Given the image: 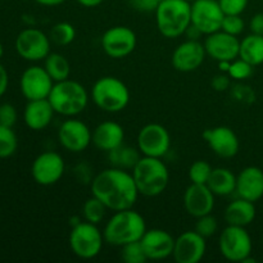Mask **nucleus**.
Returning <instances> with one entry per match:
<instances>
[{
  "label": "nucleus",
  "instance_id": "obj_1",
  "mask_svg": "<svg viewBox=\"0 0 263 263\" xmlns=\"http://www.w3.org/2000/svg\"><path fill=\"white\" fill-rule=\"evenodd\" d=\"M91 193L113 212L133 208L139 197L133 174L127 170L110 167L95 175Z\"/></svg>",
  "mask_w": 263,
  "mask_h": 263
},
{
  "label": "nucleus",
  "instance_id": "obj_2",
  "mask_svg": "<svg viewBox=\"0 0 263 263\" xmlns=\"http://www.w3.org/2000/svg\"><path fill=\"white\" fill-rule=\"evenodd\" d=\"M146 230L148 229L143 216L133 208H128L115 212L105 223L103 235L105 243L121 248L128 243L141 240Z\"/></svg>",
  "mask_w": 263,
  "mask_h": 263
},
{
  "label": "nucleus",
  "instance_id": "obj_3",
  "mask_svg": "<svg viewBox=\"0 0 263 263\" xmlns=\"http://www.w3.org/2000/svg\"><path fill=\"white\" fill-rule=\"evenodd\" d=\"M139 194L144 197H158L166 190L170 182V172L161 158L141 157L133 171Z\"/></svg>",
  "mask_w": 263,
  "mask_h": 263
},
{
  "label": "nucleus",
  "instance_id": "obj_4",
  "mask_svg": "<svg viewBox=\"0 0 263 263\" xmlns=\"http://www.w3.org/2000/svg\"><path fill=\"white\" fill-rule=\"evenodd\" d=\"M157 28L167 39L180 37L192 25V3L163 0L156 9Z\"/></svg>",
  "mask_w": 263,
  "mask_h": 263
},
{
  "label": "nucleus",
  "instance_id": "obj_5",
  "mask_svg": "<svg viewBox=\"0 0 263 263\" xmlns=\"http://www.w3.org/2000/svg\"><path fill=\"white\" fill-rule=\"evenodd\" d=\"M48 100L55 113L64 117H76L87 107L89 94L84 85L68 79L54 82Z\"/></svg>",
  "mask_w": 263,
  "mask_h": 263
},
{
  "label": "nucleus",
  "instance_id": "obj_6",
  "mask_svg": "<svg viewBox=\"0 0 263 263\" xmlns=\"http://www.w3.org/2000/svg\"><path fill=\"white\" fill-rule=\"evenodd\" d=\"M91 99L99 109L108 113H118L130 103V91L120 79L104 76L92 86Z\"/></svg>",
  "mask_w": 263,
  "mask_h": 263
},
{
  "label": "nucleus",
  "instance_id": "obj_7",
  "mask_svg": "<svg viewBox=\"0 0 263 263\" xmlns=\"http://www.w3.org/2000/svg\"><path fill=\"white\" fill-rule=\"evenodd\" d=\"M104 241V235L98 225L87 221L73 226L69 233V248L81 259H92L99 256Z\"/></svg>",
  "mask_w": 263,
  "mask_h": 263
},
{
  "label": "nucleus",
  "instance_id": "obj_8",
  "mask_svg": "<svg viewBox=\"0 0 263 263\" xmlns=\"http://www.w3.org/2000/svg\"><path fill=\"white\" fill-rule=\"evenodd\" d=\"M218 249L221 256L228 261L243 263L251 257L253 244L246 228L228 225L220 234Z\"/></svg>",
  "mask_w": 263,
  "mask_h": 263
},
{
  "label": "nucleus",
  "instance_id": "obj_9",
  "mask_svg": "<svg viewBox=\"0 0 263 263\" xmlns=\"http://www.w3.org/2000/svg\"><path fill=\"white\" fill-rule=\"evenodd\" d=\"M136 145L141 156L162 158L171 148V136L164 126L159 123H148L139 131Z\"/></svg>",
  "mask_w": 263,
  "mask_h": 263
},
{
  "label": "nucleus",
  "instance_id": "obj_10",
  "mask_svg": "<svg viewBox=\"0 0 263 263\" xmlns=\"http://www.w3.org/2000/svg\"><path fill=\"white\" fill-rule=\"evenodd\" d=\"M15 50L26 61H44L50 54V37L39 28H25L15 39Z\"/></svg>",
  "mask_w": 263,
  "mask_h": 263
},
{
  "label": "nucleus",
  "instance_id": "obj_11",
  "mask_svg": "<svg viewBox=\"0 0 263 263\" xmlns=\"http://www.w3.org/2000/svg\"><path fill=\"white\" fill-rule=\"evenodd\" d=\"M66 163L63 157L57 152H44L39 154L31 166V175L36 184L50 186L63 177Z\"/></svg>",
  "mask_w": 263,
  "mask_h": 263
},
{
  "label": "nucleus",
  "instance_id": "obj_12",
  "mask_svg": "<svg viewBox=\"0 0 263 263\" xmlns=\"http://www.w3.org/2000/svg\"><path fill=\"white\" fill-rule=\"evenodd\" d=\"M136 43V33L127 26H115L108 28L100 40L104 53L113 59H121L130 55L135 50Z\"/></svg>",
  "mask_w": 263,
  "mask_h": 263
},
{
  "label": "nucleus",
  "instance_id": "obj_13",
  "mask_svg": "<svg viewBox=\"0 0 263 263\" xmlns=\"http://www.w3.org/2000/svg\"><path fill=\"white\" fill-rule=\"evenodd\" d=\"M225 13L218 0H195L192 3V25L199 28L203 35H211L221 30Z\"/></svg>",
  "mask_w": 263,
  "mask_h": 263
},
{
  "label": "nucleus",
  "instance_id": "obj_14",
  "mask_svg": "<svg viewBox=\"0 0 263 263\" xmlns=\"http://www.w3.org/2000/svg\"><path fill=\"white\" fill-rule=\"evenodd\" d=\"M91 131L81 120L68 117L58 130L59 144L71 153H81L91 144Z\"/></svg>",
  "mask_w": 263,
  "mask_h": 263
},
{
  "label": "nucleus",
  "instance_id": "obj_15",
  "mask_svg": "<svg viewBox=\"0 0 263 263\" xmlns=\"http://www.w3.org/2000/svg\"><path fill=\"white\" fill-rule=\"evenodd\" d=\"M54 81L46 69L40 66H31L22 73L20 80L21 92L27 100L48 99Z\"/></svg>",
  "mask_w": 263,
  "mask_h": 263
},
{
  "label": "nucleus",
  "instance_id": "obj_16",
  "mask_svg": "<svg viewBox=\"0 0 263 263\" xmlns=\"http://www.w3.org/2000/svg\"><path fill=\"white\" fill-rule=\"evenodd\" d=\"M205 251V238L199 235L195 230H190L177 236L172 257L176 263H198L203 259Z\"/></svg>",
  "mask_w": 263,
  "mask_h": 263
},
{
  "label": "nucleus",
  "instance_id": "obj_17",
  "mask_svg": "<svg viewBox=\"0 0 263 263\" xmlns=\"http://www.w3.org/2000/svg\"><path fill=\"white\" fill-rule=\"evenodd\" d=\"M203 139L207 141L211 151L220 158H233L240 149L238 135L228 126L208 128L203 133Z\"/></svg>",
  "mask_w": 263,
  "mask_h": 263
},
{
  "label": "nucleus",
  "instance_id": "obj_18",
  "mask_svg": "<svg viewBox=\"0 0 263 263\" xmlns=\"http://www.w3.org/2000/svg\"><path fill=\"white\" fill-rule=\"evenodd\" d=\"M204 49L207 55L216 62H233L234 59L239 58L240 40L238 36H233L220 30L207 35Z\"/></svg>",
  "mask_w": 263,
  "mask_h": 263
},
{
  "label": "nucleus",
  "instance_id": "obj_19",
  "mask_svg": "<svg viewBox=\"0 0 263 263\" xmlns=\"http://www.w3.org/2000/svg\"><path fill=\"white\" fill-rule=\"evenodd\" d=\"M205 57L204 44L199 40H186L177 45L172 53L171 62L176 71L189 73L202 66Z\"/></svg>",
  "mask_w": 263,
  "mask_h": 263
},
{
  "label": "nucleus",
  "instance_id": "obj_20",
  "mask_svg": "<svg viewBox=\"0 0 263 263\" xmlns=\"http://www.w3.org/2000/svg\"><path fill=\"white\" fill-rule=\"evenodd\" d=\"M174 236L162 229L146 230L140 243L146 254L148 261H162L172 256L175 248Z\"/></svg>",
  "mask_w": 263,
  "mask_h": 263
},
{
  "label": "nucleus",
  "instance_id": "obj_21",
  "mask_svg": "<svg viewBox=\"0 0 263 263\" xmlns=\"http://www.w3.org/2000/svg\"><path fill=\"white\" fill-rule=\"evenodd\" d=\"M215 197L205 184H190L184 193L185 211L195 218L210 215L215 208Z\"/></svg>",
  "mask_w": 263,
  "mask_h": 263
},
{
  "label": "nucleus",
  "instance_id": "obj_22",
  "mask_svg": "<svg viewBox=\"0 0 263 263\" xmlns=\"http://www.w3.org/2000/svg\"><path fill=\"white\" fill-rule=\"evenodd\" d=\"M236 194L239 198L257 202L263 197V168L249 166L236 176Z\"/></svg>",
  "mask_w": 263,
  "mask_h": 263
},
{
  "label": "nucleus",
  "instance_id": "obj_23",
  "mask_svg": "<svg viewBox=\"0 0 263 263\" xmlns=\"http://www.w3.org/2000/svg\"><path fill=\"white\" fill-rule=\"evenodd\" d=\"M125 140V130L115 121H104L92 130L91 143L95 148L103 152H110L122 145Z\"/></svg>",
  "mask_w": 263,
  "mask_h": 263
},
{
  "label": "nucleus",
  "instance_id": "obj_24",
  "mask_svg": "<svg viewBox=\"0 0 263 263\" xmlns=\"http://www.w3.org/2000/svg\"><path fill=\"white\" fill-rule=\"evenodd\" d=\"M54 113L55 112L48 99L28 100L23 112V120L28 128L41 131L50 125Z\"/></svg>",
  "mask_w": 263,
  "mask_h": 263
},
{
  "label": "nucleus",
  "instance_id": "obj_25",
  "mask_svg": "<svg viewBox=\"0 0 263 263\" xmlns=\"http://www.w3.org/2000/svg\"><path fill=\"white\" fill-rule=\"evenodd\" d=\"M256 215V205L253 202L243 199V198H238V199L229 203L225 213H223V218H225L228 225L247 228L253 222Z\"/></svg>",
  "mask_w": 263,
  "mask_h": 263
},
{
  "label": "nucleus",
  "instance_id": "obj_26",
  "mask_svg": "<svg viewBox=\"0 0 263 263\" xmlns=\"http://www.w3.org/2000/svg\"><path fill=\"white\" fill-rule=\"evenodd\" d=\"M205 185L217 197H228L236 190V175L225 167H217L212 170Z\"/></svg>",
  "mask_w": 263,
  "mask_h": 263
},
{
  "label": "nucleus",
  "instance_id": "obj_27",
  "mask_svg": "<svg viewBox=\"0 0 263 263\" xmlns=\"http://www.w3.org/2000/svg\"><path fill=\"white\" fill-rule=\"evenodd\" d=\"M141 157L143 156H141L138 146L134 148V146L125 145V144L113 149V151L108 152V159H109L110 166L127 170V171H133V168L140 161Z\"/></svg>",
  "mask_w": 263,
  "mask_h": 263
},
{
  "label": "nucleus",
  "instance_id": "obj_28",
  "mask_svg": "<svg viewBox=\"0 0 263 263\" xmlns=\"http://www.w3.org/2000/svg\"><path fill=\"white\" fill-rule=\"evenodd\" d=\"M239 58L244 59L253 67L263 63V36L251 33L240 41Z\"/></svg>",
  "mask_w": 263,
  "mask_h": 263
},
{
  "label": "nucleus",
  "instance_id": "obj_29",
  "mask_svg": "<svg viewBox=\"0 0 263 263\" xmlns=\"http://www.w3.org/2000/svg\"><path fill=\"white\" fill-rule=\"evenodd\" d=\"M44 68L49 73V76L53 79L54 82L64 81L69 79L71 74V64L68 59L59 53H50L44 59Z\"/></svg>",
  "mask_w": 263,
  "mask_h": 263
},
{
  "label": "nucleus",
  "instance_id": "obj_30",
  "mask_svg": "<svg viewBox=\"0 0 263 263\" xmlns=\"http://www.w3.org/2000/svg\"><path fill=\"white\" fill-rule=\"evenodd\" d=\"M107 205L98 199L97 197L92 195L91 198L86 200L82 205V216L84 220L94 225H99L103 220H104L105 215H107Z\"/></svg>",
  "mask_w": 263,
  "mask_h": 263
},
{
  "label": "nucleus",
  "instance_id": "obj_31",
  "mask_svg": "<svg viewBox=\"0 0 263 263\" xmlns=\"http://www.w3.org/2000/svg\"><path fill=\"white\" fill-rule=\"evenodd\" d=\"M50 41H53L58 46H66L73 43L76 39V30L73 26L68 22H59L51 27L49 33Z\"/></svg>",
  "mask_w": 263,
  "mask_h": 263
},
{
  "label": "nucleus",
  "instance_id": "obj_32",
  "mask_svg": "<svg viewBox=\"0 0 263 263\" xmlns=\"http://www.w3.org/2000/svg\"><path fill=\"white\" fill-rule=\"evenodd\" d=\"M18 146L17 135L12 127L0 125V158H9L15 153Z\"/></svg>",
  "mask_w": 263,
  "mask_h": 263
},
{
  "label": "nucleus",
  "instance_id": "obj_33",
  "mask_svg": "<svg viewBox=\"0 0 263 263\" xmlns=\"http://www.w3.org/2000/svg\"><path fill=\"white\" fill-rule=\"evenodd\" d=\"M121 258L125 263H145L148 261L140 240L121 247Z\"/></svg>",
  "mask_w": 263,
  "mask_h": 263
},
{
  "label": "nucleus",
  "instance_id": "obj_34",
  "mask_svg": "<svg viewBox=\"0 0 263 263\" xmlns=\"http://www.w3.org/2000/svg\"><path fill=\"white\" fill-rule=\"evenodd\" d=\"M212 167L208 162L195 161L189 168V180L192 184H207L211 174H212Z\"/></svg>",
  "mask_w": 263,
  "mask_h": 263
},
{
  "label": "nucleus",
  "instance_id": "obj_35",
  "mask_svg": "<svg viewBox=\"0 0 263 263\" xmlns=\"http://www.w3.org/2000/svg\"><path fill=\"white\" fill-rule=\"evenodd\" d=\"M252 73H253V66L241 58L234 59L228 71V74L230 76V79L238 80V81L249 79L252 76Z\"/></svg>",
  "mask_w": 263,
  "mask_h": 263
},
{
  "label": "nucleus",
  "instance_id": "obj_36",
  "mask_svg": "<svg viewBox=\"0 0 263 263\" xmlns=\"http://www.w3.org/2000/svg\"><path fill=\"white\" fill-rule=\"evenodd\" d=\"M217 228H218L217 220L213 217L212 213L197 218V223H195V231H197L199 235H202L203 238L208 239V238H211V236L215 235V233L217 231Z\"/></svg>",
  "mask_w": 263,
  "mask_h": 263
},
{
  "label": "nucleus",
  "instance_id": "obj_37",
  "mask_svg": "<svg viewBox=\"0 0 263 263\" xmlns=\"http://www.w3.org/2000/svg\"><path fill=\"white\" fill-rule=\"evenodd\" d=\"M246 28V22L241 18L240 14L235 15H225L222 21L221 30L226 33H230L233 36H239Z\"/></svg>",
  "mask_w": 263,
  "mask_h": 263
},
{
  "label": "nucleus",
  "instance_id": "obj_38",
  "mask_svg": "<svg viewBox=\"0 0 263 263\" xmlns=\"http://www.w3.org/2000/svg\"><path fill=\"white\" fill-rule=\"evenodd\" d=\"M218 4L225 15H241L248 7V0H218Z\"/></svg>",
  "mask_w": 263,
  "mask_h": 263
},
{
  "label": "nucleus",
  "instance_id": "obj_39",
  "mask_svg": "<svg viewBox=\"0 0 263 263\" xmlns=\"http://www.w3.org/2000/svg\"><path fill=\"white\" fill-rule=\"evenodd\" d=\"M17 109L14 105L9 104V103H4L0 105V125L13 127L17 122Z\"/></svg>",
  "mask_w": 263,
  "mask_h": 263
},
{
  "label": "nucleus",
  "instance_id": "obj_40",
  "mask_svg": "<svg viewBox=\"0 0 263 263\" xmlns=\"http://www.w3.org/2000/svg\"><path fill=\"white\" fill-rule=\"evenodd\" d=\"M91 167L87 163H80L74 167V176H76L77 181L81 184H91L92 175H91Z\"/></svg>",
  "mask_w": 263,
  "mask_h": 263
},
{
  "label": "nucleus",
  "instance_id": "obj_41",
  "mask_svg": "<svg viewBox=\"0 0 263 263\" xmlns=\"http://www.w3.org/2000/svg\"><path fill=\"white\" fill-rule=\"evenodd\" d=\"M130 4L138 12L151 13L156 12L159 3L157 0H130Z\"/></svg>",
  "mask_w": 263,
  "mask_h": 263
},
{
  "label": "nucleus",
  "instance_id": "obj_42",
  "mask_svg": "<svg viewBox=\"0 0 263 263\" xmlns=\"http://www.w3.org/2000/svg\"><path fill=\"white\" fill-rule=\"evenodd\" d=\"M213 89L216 91H225V90L229 89L230 86V76L229 74H217L212 79V82H211Z\"/></svg>",
  "mask_w": 263,
  "mask_h": 263
},
{
  "label": "nucleus",
  "instance_id": "obj_43",
  "mask_svg": "<svg viewBox=\"0 0 263 263\" xmlns=\"http://www.w3.org/2000/svg\"><path fill=\"white\" fill-rule=\"evenodd\" d=\"M249 28H251L252 33L263 36V13H257L252 17L251 22H249Z\"/></svg>",
  "mask_w": 263,
  "mask_h": 263
},
{
  "label": "nucleus",
  "instance_id": "obj_44",
  "mask_svg": "<svg viewBox=\"0 0 263 263\" xmlns=\"http://www.w3.org/2000/svg\"><path fill=\"white\" fill-rule=\"evenodd\" d=\"M8 85H9V76L3 64H0V98L7 92Z\"/></svg>",
  "mask_w": 263,
  "mask_h": 263
},
{
  "label": "nucleus",
  "instance_id": "obj_45",
  "mask_svg": "<svg viewBox=\"0 0 263 263\" xmlns=\"http://www.w3.org/2000/svg\"><path fill=\"white\" fill-rule=\"evenodd\" d=\"M184 35H186L187 40H199L203 36V32L198 27H195L194 25H190L189 27L186 28Z\"/></svg>",
  "mask_w": 263,
  "mask_h": 263
},
{
  "label": "nucleus",
  "instance_id": "obj_46",
  "mask_svg": "<svg viewBox=\"0 0 263 263\" xmlns=\"http://www.w3.org/2000/svg\"><path fill=\"white\" fill-rule=\"evenodd\" d=\"M76 2L85 8H95L99 7L104 0H76Z\"/></svg>",
  "mask_w": 263,
  "mask_h": 263
},
{
  "label": "nucleus",
  "instance_id": "obj_47",
  "mask_svg": "<svg viewBox=\"0 0 263 263\" xmlns=\"http://www.w3.org/2000/svg\"><path fill=\"white\" fill-rule=\"evenodd\" d=\"M35 2L44 7H58V5L63 4L66 0H35Z\"/></svg>",
  "mask_w": 263,
  "mask_h": 263
},
{
  "label": "nucleus",
  "instance_id": "obj_48",
  "mask_svg": "<svg viewBox=\"0 0 263 263\" xmlns=\"http://www.w3.org/2000/svg\"><path fill=\"white\" fill-rule=\"evenodd\" d=\"M3 54H4V48H3V44L0 43V59H2Z\"/></svg>",
  "mask_w": 263,
  "mask_h": 263
},
{
  "label": "nucleus",
  "instance_id": "obj_49",
  "mask_svg": "<svg viewBox=\"0 0 263 263\" xmlns=\"http://www.w3.org/2000/svg\"><path fill=\"white\" fill-rule=\"evenodd\" d=\"M185 2H189V3H193V2H195V0H185Z\"/></svg>",
  "mask_w": 263,
  "mask_h": 263
},
{
  "label": "nucleus",
  "instance_id": "obj_50",
  "mask_svg": "<svg viewBox=\"0 0 263 263\" xmlns=\"http://www.w3.org/2000/svg\"><path fill=\"white\" fill-rule=\"evenodd\" d=\"M157 2H158V3H161V2H163V0H157Z\"/></svg>",
  "mask_w": 263,
  "mask_h": 263
},
{
  "label": "nucleus",
  "instance_id": "obj_51",
  "mask_svg": "<svg viewBox=\"0 0 263 263\" xmlns=\"http://www.w3.org/2000/svg\"><path fill=\"white\" fill-rule=\"evenodd\" d=\"M262 239H263V236H262Z\"/></svg>",
  "mask_w": 263,
  "mask_h": 263
}]
</instances>
